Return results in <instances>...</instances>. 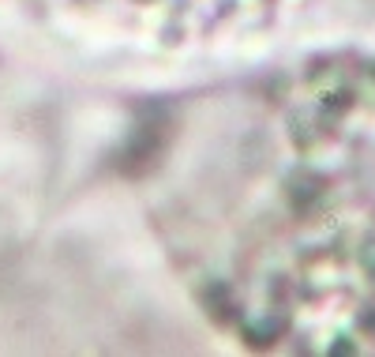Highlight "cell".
I'll use <instances>...</instances> for the list:
<instances>
[{"instance_id":"1","label":"cell","mask_w":375,"mask_h":357,"mask_svg":"<svg viewBox=\"0 0 375 357\" xmlns=\"http://www.w3.org/2000/svg\"><path fill=\"white\" fill-rule=\"evenodd\" d=\"M135 184L195 312L259 354H375V57L184 94Z\"/></svg>"},{"instance_id":"2","label":"cell","mask_w":375,"mask_h":357,"mask_svg":"<svg viewBox=\"0 0 375 357\" xmlns=\"http://www.w3.org/2000/svg\"><path fill=\"white\" fill-rule=\"evenodd\" d=\"M293 0H0V34L94 68H169L255 49Z\"/></svg>"}]
</instances>
